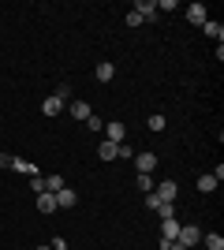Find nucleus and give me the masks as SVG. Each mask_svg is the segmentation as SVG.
Listing matches in <instances>:
<instances>
[{
	"label": "nucleus",
	"instance_id": "obj_12",
	"mask_svg": "<svg viewBox=\"0 0 224 250\" xmlns=\"http://www.w3.org/2000/svg\"><path fill=\"white\" fill-rule=\"evenodd\" d=\"M176 231H180V220H161V239H176Z\"/></svg>",
	"mask_w": 224,
	"mask_h": 250
},
{
	"label": "nucleus",
	"instance_id": "obj_1",
	"mask_svg": "<svg viewBox=\"0 0 224 250\" xmlns=\"http://www.w3.org/2000/svg\"><path fill=\"white\" fill-rule=\"evenodd\" d=\"M176 239H180V243H183V247L191 250V247H194V243H202V231L194 228V224H180V231H176Z\"/></svg>",
	"mask_w": 224,
	"mask_h": 250
},
{
	"label": "nucleus",
	"instance_id": "obj_28",
	"mask_svg": "<svg viewBox=\"0 0 224 250\" xmlns=\"http://www.w3.org/2000/svg\"><path fill=\"white\" fill-rule=\"evenodd\" d=\"M38 250H53V247H38Z\"/></svg>",
	"mask_w": 224,
	"mask_h": 250
},
{
	"label": "nucleus",
	"instance_id": "obj_20",
	"mask_svg": "<svg viewBox=\"0 0 224 250\" xmlns=\"http://www.w3.org/2000/svg\"><path fill=\"white\" fill-rule=\"evenodd\" d=\"M149 131H164V116H161V112L149 116Z\"/></svg>",
	"mask_w": 224,
	"mask_h": 250
},
{
	"label": "nucleus",
	"instance_id": "obj_13",
	"mask_svg": "<svg viewBox=\"0 0 224 250\" xmlns=\"http://www.w3.org/2000/svg\"><path fill=\"white\" fill-rule=\"evenodd\" d=\"M202 26H205V34H209L213 42H221V38H224V26H221V22H209V19H205Z\"/></svg>",
	"mask_w": 224,
	"mask_h": 250
},
{
	"label": "nucleus",
	"instance_id": "obj_18",
	"mask_svg": "<svg viewBox=\"0 0 224 250\" xmlns=\"http://www.w3.org/2000/svg\"><path fill=\"white\" fill-rule=\"evenodd\" d=\"M157 217H161V220H172V217H176V209H172V202H161V206H157Z\"/></svg>",
	"mask_w": 224,
	"mask_h": 250
},
{
	"label": "nucleus",
	"instance_id": "obj_2",
	"mask_svg": "<svg viewBox=\"0 0 224 250\" xmlns=\"http://www.w3.org/2000/svg\"><path fill=\"white\" fill-rule=\"evenodd\" d=\"M101 135H105V142H112V146H120V142L127 138V127L112 120V124H105V131H101Z\"/></svg>",
	"mask_w": 224,
	"mask_h": 250
},
{
	"label": "nucleus",
	"instance_id": "obj_17",
	"mask_svg": "<svg viewBox=\"0 0 224 250\" xmlns=\"http://www.w3.org/2000/svg\"><path fill=\"white\" fill-rule=\"evenodd\" d=\"M97 153H101V161H112V157H116V146H112V142H101Z\"/></svg>",
	"mask_w": 224,
	"mask_h": 250
},
{
	"label": "nucleus",
	"instance_id": "obj_22",
	"mask_svg": "<svg viewBox=\"0 0 224 250\" xmlns=\"http://www.w3.org/2000/svg\"><path fill=\"white\" fill-rule=\"evenodd\" d=\"M135 183H139V190H146V194L153 190V179H149V176H142V172H139V179H135Z\"/></svg>",
	"mask_w": 224,
	"mask_h": 250
},
{
	"label": "nucleus",
	"instance_id": "obj_6",
	"mask_svg": "<svg viewBox=\"0 0 224 250\" xmlns=\"http://www.w3.org/2000/svg\"><path fill=\"white\" fill-rule=\"evenodd\" d=\"M41 112L45 116H60V112H64V97H45V101H41Z\"/></svg>",
	"mask_w": 224,
	"mask_h": 250
},
{
	"label": "nucleus",
	"instance_id": "obj_27",
	"mask_svg": "<svg viewBox=\"0 0 224 250\" xmlns=\"http://www.w3.org/2000/svg\"><path fill=\"white\" fill-rule=\"evenodd\" d=\"M53 250H67V239H60V235H56V239H53Z\"/></svg>",
	"mask_w": 224,
	"mask_h": 250
},
{
	"label": "nucleus",
	"instance_id": "obj_21",
	"mask_svg": "<svg viewBox=\"0 0 224 250\" xmlns=\"http://www.w3.org/2000/svg\"><path fill=\"white\" fill-rule=\"evenodd\" d=\"M30 190H34V194H41V190H45V176H30Z\"/></svg>",
	"mask_w": 224,
	"mask_h": 250
},
{
	"label": "nucleus",
	"instance_id": "obj_8",
	"mask_svg": "<svg viewBox=\"0 0 224 250\" xmlns=\"http://www.w3.org/2000/svg\"><path fill=\"white\" fill-rule=\"evenodd\" d=\"M38 209H41L45 217H49V213H56V194H49V190H41V194H38Z\"/></svg>",
	"mask_w": 224,
	"mask_h": 250
},
{
	"label": "nucleus",
	"instance_id": "obj_5",
	"mask_svg": "<svg viewBox=\"0 0 224 250\" xmlns=\"http://www.w3.org/2000/svg\"><path fill=\"white\" fill-rule=\"evenodd\" d=\"M153 194H157L161 202H176V198H180V187H176L172 179H164V183H161V187L153 190Z\"/></svg>",
	"mask_w": 224,
	"mask_h": 250
},
{
	"label": "nucleus",
	"instance_id": "obj_3",
	"mask_svg": "<svg viewBox=\"0 0 224 250\" xmlns=\"http://www.w3.org/2000/svg\"><path fill=\"white\" fill-rule=\"evenodd\" d=\"M131 11H135V15H139L142 22H153V19H157V15H161L153 0H139V4H135V8H131Z\"/></svg>",
	"mask_w": 224,
	"mask_h": 250
},
{
	"label": "nucleus",
	"instance_id": "obj_16",
	"mask_svg": "<svg viewBox=\"0 0 224 250\" xmlns=\"http://www.w3.org/2000/svg\"><path fill=\"white\" fill-rule=\"evenodd\" d=\"M198 190H202V194H213V190H217V179L213 176H202V179H198Z\"/></svg>",
	"mask_w": 224,
	"mask_h": 250
},
{
	"label": "nucleus",
	"instance_id": "obj_14",
	"mask_svg": "<svg viewBox=\"0 0 224 250\" xmlns=\"http://www.w3.org/2000/svg\"><path fill=\"white\" fill-rule=\"evenodd\" d=\"M64 187H67V183L60 176H45V190H49V194H56V190H64Z\"/></svg>",
	"mask_w": 224,
	"mask_h": 250
},
{
	"label": "nucleus",
	"instance_id": "obj_19",
	"mask_svg": "<svg viewBox=\"0 0 224 250\" xmlns=\"http://www.w3.org/2000/svg\"><path fill=\"white\" fill-rule=\"evenodd\" d=\"M116 157H120V161H135V149H131L127 142H120V146H116Z\"/></svg>",
	"mask_w": 224,
	"mask_h": 250
},
{
	"label": "nucleus",
	"instance_id": "obj_23",
	"mask_svg": "<svg viewBox=\"0 0 224 250\" xmlns=\"http://www.w3.org/2000/svg\"><path fill=\"white\" fill-rule=\"evenodd\" d=\"M161 250H187L180 239H161Z\"/></svg>",
	"mask_w": 224,
	"mask_h": 250
},
{
	"label": "nucleus",
	"instance_id": "obj_15",
	"mask_svg": "<svg viewBox=\"0 0 224 250\" xmlns=\"http://www.w3.org/2000/svg\"><path fill=\"white\" fill-rule=\"evenodd\" d=\"M202 243L209 250H224V235H217V231H213V235H202Z\"/></svg>",
	"mask_w": 224,
	"mask_h": 250
},
{
	"label": "nucleus",
	"instance_id": "obj_7",
	"mask_svg": "<svg viewBox=\"0 0 224 250\" xmlns=\"http://www.w3.org/2000/svg\"><path fill=\"white\" fill-rule=\"evenodd\" d=\"M75 202H79V194H75L71 187H64V190H56V209H71Z\"/></svg>",
	"mask_w": 224,
	"mask_h": 250
},
{
	"label": "nucleus",
	"instance_id": "obj_25",
	"mask_svg": "<svg viewBox=\"0 0 224 250\" xmlns=\"http://www.w3.org/2000/svg\"><path fill=\"white\" fill-rule=\"evenodd\" d=\"M157 206H161V198L153 194V190H149V194H146V209H153V213H157Z\"/></svg>",
	"mask_w": 224,
	"mask_h": 250
},
{
	"label": "nucleus",
	"instance_id": "obj_10",
	"mask_svg": "<svg viewBox=\"0 0 224 250\" xmlns=\"http://www.w3.org/2000/svg\"><path fill=\"white\" fill-rule=\"evenodd\" d=\"M71 116L79 120V124H86V120H90L94 112H90V104H86V101H71Z\"/></svg>",
	"mask_w": 224,
	"mask_h": 250
},
{
	"label": "nucleus",
	"instance_id": "obj_4",
	"mask_svg": "<svg viewBox=\"0 0 224 250\" xmlns=\"http://www.w3.org/2000/svg\"><path fill=\"white\" fill-rule=\"evenodd\" d=\"M135 168H139L142 176H149L157 168V153H135Z\"/></svg>",
	"mask_w": 224,
	"mask_h": 250
},
{
	"label": "nucleus",
	"instance_id": "obj_11",
	"mask_svg": "<svg viewBox=\"0 0 224 250\" xmlns=\"http://www.w3.org/2000/svg\"><path fill=\"white\" fill-rule=\"evenodd\" d=\"M97 83H112V75H116V67H112V63H108V60H101V63H97Z\"/></svg>",
	"mask_w": 224,
	"mask_h": 250
},
{
	"label": "nucleus",
	"instance_id": "obj_9",
	"mask_svg": "<svg viewBox=\"0 0 224 250\" xmlns=\"http://www.w3.org/2000/svg\"><path fill=\"white\" fill-rule=\"evenodd\" d=\"M187 19H191L194 26H202L205 22V4H187Z\"/></svg>",
	"mask_w": 224,
	"mask_h": 250
},
{
	"label": "nucleus",
	"instance_id": "obj_26",
	"mask_svg": "<svg viewBox=\"0 0 224 250\" xmlns=\"http://www.w3.org/2000/svg\"><path fill=\"white\" fill-rule=\"evenodd\" d=\"M86 127H90V131H105V124H101L97 116H90V120H86Z\"/></svg>",
	"mask_w": 224,
	"mask_h": 250
},
{
	"label": "nucleus",
	"instance_id": "obj_24",
	"mask_svg": "<svg viewBox=\"0 0 224 250\" xmlns=\"http://www.w3.org/2000/svg\"><path fill=\"white\" fill-rule=\"evenodd\" d=\"M15 168H19V172H26V176H38V168H34L30 161H15Z\"/></svg>",
	"mask_w": 224,
	"mask_h": 250
}]
</instances>
